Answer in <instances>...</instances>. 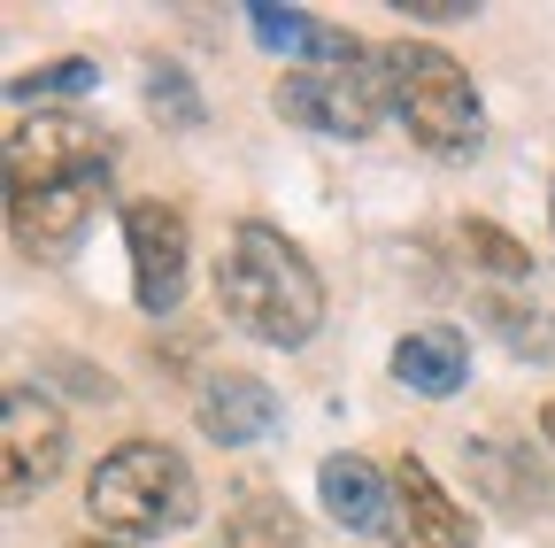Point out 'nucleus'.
I'll return each instance as SVG.
<instances>
[{"mask_svg":"<svg viewBox=\"0 0 555 548\" xmlns=\"http://www.w3.org/2000/svg\"><path fill=\"white\" fill-rule=\"evenodd\" d=\"M217 309L262 348H309L324 324V279L278 225L247 217L217 255Z\"/></svg>","mask_w":555,"mask_h":548,"instance_id":"f257e3e1","label":"nucleus"},{"mask_svg":"<svg viewBox=\"0 0 555 548\" xmlns=\"http://www.w3.org/2000/svg\"><path fill=\"white\" fill-rule=\"evenodd\" d=\"M270 109L286 124H301V131H324V140H371L378 116L393 109V86H386L378 47L324 24L309 62H294V71L270 86Z\"/></svg>","mask_w":555,"mask_h":548,"instance_id":"f03ea898","label":"nucleus"},{"mask_svg":"<svg viewBox=\"0 0 555 548\" xmlns=\"http://www.w3.org/2000/svg\"><path fill=\"white\" fill-rule=\"evenodd\" d=\"M86 510L108 540H163L201 518V479L163 441H116L86 479Z\"/></svg>","mask_w":555,"mask_h":548,"instance_id":"7ed1b4c3","label":"nucleus"},{"mask_svg":"<svg viewBox=\"0 0 555 548\" xmlns=\"http://www.w3.org/2000/svg\"><path fill=\"white\" fill-rule=\"evenodd\" d=\"M378 62H386V86H393V116L409 124L416 148H433V155L478 148V86L448 47L393 39V47H378Z\"/></svg>","mask_w":555,"mask_h":548,"instance_id":"20e7f679","label":"nucleus"},{"mask_svg":"<svg viewBox=\"0 0 555 548\" xmlns=\"http://www.w3.org/2000/svg\"><path fill=\"white\" fill-rule=\"evenodd\" d=\"M116 148L108 131L78 109H39V116H16L9 131V201L16 193H47V186H78V178H108Z\"/></svg>","mask_w":555,"mask_h":548,"instance_id":"39448f33","label":"nucleus"},{"mask_svg":"<svg viewBox=\"0 0 555 548\" xmlns=\"http://www.w3.org/2000/svg\"><path fill=\"white\" fill-rule=\"evenodd\" d=\"M124 247H131V302L170 317L193 279V225L178 201H124Z\"/></svg>","mask_w":555,"mask_h":548,"instance_id":"423d86ee","label":"nucleus"},{"mask_svg":"<svg viewBox=\"0 0 555 548\" xmlns=\"http://www.w3.org/2000/svg\"><path fill=\"white\" fill-rule=\"evenodd\" d=\"M62 463H69L62 409H54L39 386H9V394H0V495H9V502H31Z\"/></svg>","mask_w":555,"mask_h":548,"instance_id":"0eeeda50","label":"nucleus"},{"mask_svg":"<svg viewBox=\"0 0 555 548\" xmlns=\"http://www.w3.org/2000/svg\"><path fill=\"white\" fill-rule=\"evenodd\" d=\"M108 178H78V186H47V193H16L9 201V232L24 247V263H69L78 240L93 232Z\"/></svg>","mask_w":555,"mask_h":548,"instance_id":"6e6552de","label":"nucleus"},{"mask_svg":"<svg viewBox=\"0 0 555 548\" xmlns=\"http://www.w3.org/2000/svg\"><path fill=\"white\" fill-rule=\"evenodd\" d=\"M386 540H393V548H470L478 525H470V510L433 479L425 456H401V463H393V518H386Z\"/></svg>","mask_w":555,"mask_h":548,"instance_id":"1a4fd4ad","label":"nucleus"},{"mask_svg":"<svg viewBox=\"0 0 555 548\" xmlns=\"http://www.w3.org/2000/svg\"><path fill=\"white\" fill-rule=\"evenodd\" d=\"M193 425L217 441V448H247V441H262L278 425V394L255 371H217V379L201 386V402H193Z\"/></svg>","mask_w":555,"mask_h":548,"instance_id":"9d476101","label":"nucleus"},{"mask_svg":"<svg viewBox=\"0 0 555 548\" xmlns=\"http://www.w3.org/2000/svg\"><path fill=\"white\" fill-rule=\"evenodd\" d=\"M463 371H470V340L455 324H416V332L393 340V379L425 402H448L463 386Z\"/></svg>","mask_w":555,"mask_h":548,"instance_id":"9b49d317","label":"nucleus"},{"mask_svg":"<svg viewBox=\"0 0 555 548\" xmlns=\"http://www.w3.org/2000/svg\"><path fill=\"white\" fill-rule=\"evenodd\" d=\"M317 495L347 533H386V518H393V479H378V463H363V456H324Z\"/></svg>","mask_w":555,"mask_h":548,"instance_id":"f8f14e48","label":"nucleus"},{"mask_svg":"<svg viewBox=\"0 0 555 548\" xmlns=\"http://www.w3.org/2000/svg\"><path fill=\"white\" fill-rule=\"evenodd\" d=\"M224 548H309V525L286 495H247L224 510Z\"/></svg>","mask_w":555,"mask_h":548,"instance_id":"ddd939ff","label":"nucleus"},{"mask_svg":"<svg viewBox=\"0 0 555 548\" xmlns=\"http://www.w3.org/2000/svg\"><path fill=\"white\" fill-rule=\"evenodd\" d=\"M470 463L486 471L494 502H509V510H540V502H547V479H540L532 448H509V441H470Z\"/></svg>","mask_w":555,"mask_h":548,"instance_id":"4468645a","label":"nucleus"},{"mask_svg":"<svg viewBox=\"0 0 555 548\" xmlns=\"http://www.w3.org/2000/svg\"><path fill=\"white\" fill-rule=\"evenodd\" d=\"M455 247H463L470 270H486V279H532V247L509 240L502 225H486V217H463L455 225Z\"/></svg>","mask_w":555,"mask_h":548,"instance_id":"2eb2a0df","label":"nucleus"},{"mask_svg":"<svg viewBox=\"0 0 555 548\" xmlns=\"http://www.w3.org/2000/svg\"><path fill=\"white\" fill-rule=\"evenodd\" d=\"M486 324H494L517 356H555V332L540 302H509V294H486Z\"/></svg>","mask_w":555,"mask_h":548,"instance_id":"dca6fc26","label":"nucleus"},{"mask_svg":"<svg viewBox=\"0 0 555 548\" xmlns=\"http://www.w3.org/2000/svg\"><path fill=\"white\" fill-rule=\"evenodd\" d=\"M147 109H155L163 124H178V131L201 124V93H193V78L178 71V62H155V71H147Z\"/></svg>","mask_w":555,"mask_h":548,"instance_id":"f3484780","label":"nucleus"},{"mask_svg":"<svg viewBox=\"0 0 555 548\" xmlns=\"http://www.w3.org/2000/svg\"><path fill=\"white\" fill-rule=\"evenodd\" d=\"M93 78H101L93 62H78V54H62V62H39V71L9 78V101H39V93H86Z\"/></svg>","mask_w":555,"mask_h":548,"instance_id":"a211bd4d","label":"nucleus"},{"mask_svg":"<svg viewBox=\"0 0 555 548\" xmlns=\"http://www.w3.org/2000/svg\"><path fill=\"white\" fill-rule=\"evenodd\" d=\"M247 24H255V39H262V47H286V54H294V47H317V31H324L309 9H270V0H255Z\"/></svg>","mask_w":555,"mask_h":548,"instance_id":"6ab92c4d","label":"nucleus"},{"mask_svg":"<svg viewBox=\"0 0 555 548\" xmlns=\"http://www.w3.org/2000/svg\"><path fill=\"white\" fill-rule=\"evenodd\" d=\"M393 16H416V24H463V16H478L470 0H393Z\"/></svg>","mask_w":555,"mask_h":548,"instance_id":"aec40b11","label":"nucleus"},{"mask_svg":"<svg viewBox=\"0 0 555 548\" xmlns=\"http://www.w3.org/2000/svg\"><path fill=\"white\" fill-rule=\"evenodd\" d=\"M540 441H547V456H555V394H547V409H540Z\"/></svg>","mask_w":555,"mask_h":548,"instance_id":"412c9836","label":"nucleus"},{"mask_svg":"<svg viewBox=\"0 0 555 548\" xmlns=\"http://www.w3.org/2000/svg\"><path fill=\"white\" fill-rule=\"evenodd\" d=\"M69 548H131V540H108V533H93V540H69Z\"/></svg>","mask_w":555,"mask_h":548,"instance_id":"4be33fe9","label":"nucleus"},{"mask_svg":"<svg viewBox=\"0 0 555 548\" xmlns=\"http://www.w3.org/2000/svg\"><path fill=\"white\" fill-rule=\"evenodd\" d=\"M547 209H555V186H547Z\"/></svg>","mask_w":555,"mask_h":548,"instance_id":"5701e85b","label":"nucleus"}]
</instances>
